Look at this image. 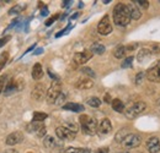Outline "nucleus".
<instances>
[{
	"label": "nucleus",
	"instance_id": "1",
	"mask_svg": "<svg viewBox=\"0 0 160 153\" xmlns=\"http://www.w3.org/2000/svg\"><path fill=\"white\" fill-rule=\"evenodd\" d=\"M113 22L120 27L128 26V23L131 22V10H129L128 5H126L123 2H118L115 6V9H113Z\"/></svg>",
	"mask_w": 160,
	"mask_h": 153
},
{
	"label": "nucleus",
	"instance_id": "2",
	"mask_svg": "<svg viewBox=\"0 0 160 153\" xmlns=\"http://www.w3.org/2000/svg\"><path fill=\"white\" fill-rule=\"evenodd\" d=\"M80 125H81V129L82 131L86 135H90V136H94V135L98 134V123L95 119L90 118L89 115H80L79 118Z\"/></svg>",
	"mask_w": 160,
	"mask_h": 153
},
{
	"label": "nucleus",
	"instance_id": "3",
	"mask_svg": "<svg viewBox=\"0 0 160 153\" xmlns=\"http://www.w3.org/2000/svg\"><path fill=\"white\" fill-rule=\"evenodd\" d=\"M145 109H147V104L144 102H136L124 110V114H126L127 119L133 120V119L138 118L140 114H143Z\"/></svg>",
	"mask_w": 160,
	"mask_h": 153
},
{
	"label": "nucleus",
	"instance_id": "4",
	"mask_svg": "<svg viewBox=\"0 0 160 153\" xmlns=\"http://www.w3.org/2000/svg\"><path fill=\"white\" fill-rule=\"evenodd\" d=\"M60 93H62V83H60L59 80H54L52 82L51 87L47 90V95H46L47 102L48 103H54Z\"/></svg>",
	"mask_w": 160,
	"mask_h": 153
},
{
	"label": "nucleus",
	"instance_id": "5",
	"mask_svg": "<svg viewBox=\"0 0 160 153\" xmlns=\"http://www.w3.org/2000/svg\"><path fill=\"white\" fill-rule=\"evenodd\" d=\"M140 142H142V138H140L139 135L128 134L124 137V140H123L121 143H122V146H123L126 150H129V148H136V147H138L140 145Z\"/></svg>",
	"mask_w": 160,
	"mask_h": 153
},
{
	"label": "nucleus",
	"instance_id": "6",
	"mask_svg": "<svg viewBox=\"0 0 160 153\" xmlns=\"http://www.w3.org/2000/svg\"><path fill=\"white\" fill-rule=\"evenodd\" d=\"M145 76L152 82H160V61H155L145 72Z\"/></svg>",
	"mask_w": 160,
	"mask_h": 153
},
{
	"label": "nucleus",
	"instance_id": "7",
	"mask_svg": "<svg viewBox=\"0 0 160 153\" xmlns=\"http://www.w3.org/2000/svg\"><path fill=\"white\" fill-rule=\"evenodd\" d=\"M98 32L100 33L101 36H107V35H110L112 32V25H111L110 17L107 15L103 16L101 19L100 22H99V25H98Z\"/></svg>",
	"mask_w": 160,
	"mask_h": 153
},
{
	"label": "nucleus",
	"instance_id": "8",
	"mask_svg": "<svg viewBox=\"0 0 160 153\" xmlns=\"http://www.w3.org/2000/svg\"><path fill=\"white\" fill-rule=\"evenodd\" d=\"M26 130L28 132H35L38 137H43L46 135V126L43 123H38V121H31L27 126Z\"/></svg>",
	"mask_w": 160,
	"mask_h": 153
},
{
	"label": "nucleus",
	"instance_id": "9",
	"mask_svg": "<svg viewBox=\"0 0 160 153\" xmlns=\"http://www.w3.org/2000/svg\"><path fill=\"white\" fill-rule=\"evenodd\" d=\"M56 135H57V137L60 138V140H67V141H72V140H74L75 138V135L74 132H72L70 130H68L65 126H59V128H57L56 129Z\"/></svg>",
	"mask_w": 160,
	"mask_h": 153
},
{
	"label": "nucleus",
	"instance_id": "10",
	"mask_svg": "<svg viewBox=\"0 0 160 153\" xmlns=\"http://www.w3.org/2000/svg\"><path fill=\"white\" fill-rule=\"evenodd\" d=\"M111 131H112V124H111V121L107 118L102 119L100 121V124L98 125V132L100 135H102V136H105V135H108Z\"/></svg>",
	"mask_w": 160,
	"mask_h": 153
},
{
	"label": "nucleus",
	"instance_id": "11",
	"mask_svg": "<svg viewBox=\"0 0 160 153\" xmlns=\"http://www.w3.org/2000/svg\"><path fill=\"white\" fill-rule=\"evenodd\" d=\"M47 95V90H46V86L42 85V83H38L35 86L32 93H31V97L35 99V100H42Z\"/></svg>",
	"mask_w": 160,
	"mask_h": 153
},
{
	"label": "nucleus",
	"instance_id": "12",
	"mask_svg": "<svg viewBox=\"0 0 160 153\" xmlns=\"http://www.w3.org/2000/svg\"><path fill=\"white\" fill-rule=\"evenodd\" d=\"M22 140H23V134H22L21 131H15V132L10 134L6 137L5 143H6L8 146H15V145L22 142Z\"/></svg>",
	"mask_w": 160,
	"mask_h": 153
},
{
	"label": "nucleus",
	"instance_id": "13",
	"mask_svg": "<svg viewBox=\"0 0 160 153\" xmlns=\"http://www.w3.org/2000/svg\"><path fill=\"white\" fill-rule=\"evenodd\" d=\"M92 53L90 52V50H84V52H79V53H77V54H74V61L77 63V64H80V65H82V64H85V63H88L91 58H92Z\"/></svg>",
	"mask_w": 160,
	"mask_h": 153
},
{
	"label": "nucleus",
	"instance_id": "14",
	"mask_svg": "<svg viewBox=\"0 0 160 153\" xmlns=\"http://www.w3.org/2000/svg\"><path fill=\"white\" fill-rule=\"evenodd\" d=\"M147 150L149 153H159L160 151V141L158 137L153 136L147 141Z\"/></svg>",
	"mask_w": 160,
	"mask_h": 153
},
{
	"label": "nucleus",
	"instance_id": "15",
	"mask_svg": "<svg viewBox=\"0 0 160 153\" xmlns=\"http://www.w3.org/2000/svg\"><path fill=\"white\" fill-rule=\"evenodd\" d=\"M94 86V81L90 78V77H82L79 78L75 83V87L79 88V90H90L91 87Z\"/></svg>",
	"mask_w": 160,
	"mask_h": 153
},
{
	"label": "nucleus",
	"instance_id": "16",
	"mask_svg": "<svg viewBox=\"0 0 160 153\" xmlns=\"http://www.w3.org/2000/svg\"><path fill=\"white\" fill-rule=\"evenodd\" d=\"M152 54H153V53H152L150 49L143 48V49H140L139 52H138V54H137V60H138L139 63H144V61H147V60L150 59Z\"/></svg>",
	"mask_w": 160,
	"mask_h": 153
},
{
	"label": "nucleus",
	"instance_id": "17",
	"mask_svg": "<svg viewBox=\"0 0 160 153\" xmlns=\"http://www.w3.org/2000/svg\"><path fill=\"white\" fill-rule=\"evenodd\" d=\"M63 109L64 110H70V112H74V113H80V112L84 110V105L78 104V103H65L63 105Z\"/></svg>",
	"mask_w": 160,
	"mask_h": 153
},
{
	"label": "nucleus",
	"instance_id": "18",
	"mask_svg": "<svg viewBox=\"0 0 160 153\" xmlns=\"http://www.w3.org/2000/svg\"><path fill=\"white\" fill-rule=\"evenodd\" d=\"M31 75H32V78H33V80H41V78L43 77V69H42V65H41V64L37 63V64L33 65Z\"/></svg>",
	"mask_w": 160,
	"mask_h": 153
},
{
	"label": "nucleus",
	"instance_id": "19",
	"mask_svg": "<svg viewBox=\"0 0 160 153\" xmlns=\"http://www.w3.org/2000/svg\"><path fill=\"white\" fill-rule=\"evenodd\" d=\"M105 50H106V48H105V45H102L101 43H94L91 47H90V52L92 53V54H98V55H101V54H103L105 53Z\"/></svg>",
	"mask_w": 160,
	"mask_h": 153
},
{
	"label": "nucleus",
	"instance_id": "20",
	"mask_svg": "<svg viewBox=\"0 0 160 153\" xmlns=\"http://www.w3.org/2000/svg\"><path fill=\"white\" fill-rule=\"evenodd\" d=\"M111 104H112V108H113V110H115V112H117V113H122V112H124V104H123V102H122L121 99H118V98L112 99Z\"/></svg>",
	"mask_w": 160,
	"mask_h": 153
},
{
	"label": "nucleus",
	"instance_id": "21",
	"mask_svg": "<svg viewBox=\"0 0 160 153\" xmlns=\"http://www.w3.org/2000/svg\"><path fill=\"white\" fill-rule=\"evenodd\" d=\"M43 145H44L46 148L52 150V148H54V147L57 146V141H56L54 137H52V136H46V137L43 138Z\"/></svg>",
	"mask_w": 160,
	"mask_h": 153
},
{
	"label": "nucleus",
	"instance_id": "22",
	"mask_svg": "<svg viewBox=\"0 0 160 153\" xmlns=\"http://www.w3.org/2000/svg\"><path fill=\"white\" fill-rule=\"evenodd\" d=\"M128 6L131 10V20H139L142 16V12L138 9V6H136V5H128Z\"/></svg>",
	"mask_w": 160,
	"mask_h": 153
},
{
	"label": "nucleus",
	"instance_id": "23",
	"mask_svg": "<svg viewBox=\"0 0 160 153\" xmlns=\"http://www.w3.org/2000/svg\"><path fill=\"white\" fill-rule=\"evenodd\" d=\"M18 90V86H16V81L14 78H11L9 82H8V86L5 87V95H10L14 91Z\"/></svg>",
	"mask_w": 160,
	"mask_h": 153
},
{
	"label": "nucleus",
	"instance_id": "24",
	"mask_svg": "<svg viewBox=\"0 0 160 153\" xmlns=\"http://www.w3.org/2000/svg\"><path fill=\"white\" fill-rule=\"evenodd\" d=\"M126 53H127L126 47H124V45H118V47L115 49L113 55H115V58H117V59H122V58H124Z\"/></svg>",
	"mask_w": 160,
	"mask_h": 153
},
{
	"label": "nucleus",
	"instance_id": "25",
	"mask_svg": "<svg viewBox=\"0 0 160 153\" xmlns=\"http://www.w3.org/2000/svg\"><path fill=\"white\" fill-rule=\"evenodd\" d=\"M63 126H65L68 130H70V131L74 132V134H77V132L79 131V126H78V124H77V123H73V121H67V123H64Z\"/></svg>",
	"mask_w": 160,
	"mask_h": 153
},
{
	"label": "nucleus",
	"instance_id": "26",
	"mask_svg": "<svg viewBox=\"0 0 160 153\" xmlns=\"http://www.w3.org/2000/svg\"><path fill=\"white\" fill-rule=\"evenodd\" d=\"M47 118H48V115L46 114V113H42V112H35L33 113V121L43 123Z\"/></svg>",
	"mask_w": 160,
	"mask_h": 153
},
{
	"label": "nucleus",
	"instance_id": "27",
	"mask_svg": "<svg viewBox=\"0 0 160 153\" xmlns=\"http://www.w3.org/2000/svg\"><path fill=\"white\" fill-rule=\"evenodd\" d=\"M65 153H91L89 148H77V147H69L65 150Z\"/></svg>",
	"mask_w": 160,
	"mask_h": 153
},
{
	"label": "nucleus",
	"instance_id": "28",
	"mask_svg": "<svg viewBox=\"0 0 160 153\" xmlns=\"http://www.w3.org/2000/svg\"><path fill=\"white\" fill-rule=\"evenodd\" d=\"M88 104H89L90 107H92V108H99L101 105V100L98 97H90V98L88 99Z\"/></svg>",
	"mask_w": 160,
	"mask_h": 153
},
{
	"label": "nucleus",
	"instance_id": "29",
	"mask_svg": "<svg viewBox=\"0 0 160 153\" xmlns=\"http://www.w3.org/2000/svg\"><path fill=\"white\" fill-rule=\"evenodd\" d=\"M8 59H9V53H8V52H5V53H2V54L0 55V72H1V70L4 69V66L6 65Z\"/></svg>",
	"mask_w": 160,
	"mask_h": 153
},
{
	"label": "nucleus",
	"instance_id": "30",
	"mask_svg": "<svg viewBox=\"0 0 160 153\" xmlns=\"http://www.w3.org/2000/svg\"><path fill=\"white\" fill-rule=\"evenodd\" d=\"M132 2H134L136 6H140L143 9H148V6H149V1H147V0H136Z\"/></svg>",
	"mask_w": 160,
	"mask_h": 153
},
{
	"label": "nucleus",
	"instance_id": "31",
	"mask_svg": "<svg viewBox=\"0 0 160 153\" xmlns=\"http://www.w3.org/2000/svg\"><path fill=\"white\" fill-rule=\"evenodd\" d=\"M126 130H127V129H122V130L118 131V134L116 135V141H117V142H122V141L124 140V137L127 136Z\"/></svg>",
	"mask_w": 160,
	"mask_h": 153
},
{
	"label": "nucleus",
	"instance_id": "32",
	"mask_svg": "<svg viewBox=\"0 0 160 153\" xmlns=\"http://www.w3.org/2000/svg\"><path fill=\"white\" fill-rule=\"evenodd\" d=\"M133 57H128L124 59V61L122 63V67L123 69H127V67H131L132 66V63H133Z\"/></svg>",
	"mask_w": 160,
	"mask_h": 153
},
{
	"label": "nucleus",
	"instance_id": "33",
	"mask_svg": "<svg viewBox=\"0 0 160 153\" xmlns=\"http://www.w3.org/2000/svg\"><path fill=\"white\" fill-rule=\"evenodd\" d=\"M84 75H88V76L90 77H95V72L90 69V67H81V70H80Z\"/></svg>",
	"mask_w": 160,
	"mask_h": 153
},
{
	"label": "nucleus",
	"instance_id": "34",
	"mask_svg": "<svg viewBox=\"0 0 160 153\" xmlns=\"http://www.w3.org/2000/svg\"><path fill=\"white\" fill-rule=\"evenodd\" d=\"M21 11H22V6H20V5H15L12 9H10L9 14H10V15H18V14H20Z\"/></svg>",
	"mask_w": 160,
	"mask_h": 153
},
{
	"label": "nucleus",
	"instance_id": "35",
	"mask_svg": "<svg viewBox=\"0 0 160 153\" xmlns=\"http://www.w3.org/2000/svg\"><path fill=\"white\" fill-rule=\"evenodd\" d=\"M65 98H67V97H65L64 93H60L59 96H58V98L56 99V102H54V103H56L57 105H62V104L65 102Z\"/></svg>",
	"mask_w": 160,
	"mask_h": 153
},
{
	"label": "nucleus",
	"instance_id": "36",
	"mask_svg": "<svg viewBox=\"0 0 160 153\" xmlns=\"http://www.w3.org/2000/svg\"><path fill=\"white\" fill-rule=\"evenodd\" d=\"M145 77V74L144 72H139L137 76H136V80H134V82H136V85H140L142 82H143V78Z\"/></svg>",
	"mask_w": 160,
	"mask_h": 153
},
{
	"label": "nucleus",
	"instance_id": "37",
	"mask_svg": "<svg viewBox=\"0 0 160 153\" xmlns=\"http://www.w3.org/2000/svg\"><path fill=\"white\" fill-rule=\"evenodd\" d=\"M58 17H59V15L58 14H56L54 16H52V17H49V19L46 21V26H51L53 22H56L57 20H58Z\"/></svg>",
	"mask_w": 160,
	"mask_h": 153
},
{
	"label": "nucleus",
	"instance_id": "38",
	"mask_svg": "<svg viewBox=\"0 0 160 153\" xmlns=\"http://www.w3.org/2000/svg\"><path fill=\"white\" fill-rule=\"evenodd\" d=\"M5 83H6V76L4 75V76L0 77V93L4 91V86H5Z\"/></svg>",
	"mask_w": 160,
	"mask_h": 153
},
{
	"label": "nucleus",
	"instance_id": "39",
	"mask_svg": "<svg viewBox=\"0 0 160 153\" xmlns=\"http://www.w3.org/2000/svg\"><path fill=\"white\" fill-rule=\"evenodd\" d=\"M10 39H11V37H10V36H5L4 38L0 39V48H1L2 45H5V44H6V43H8Z\"/></svg>",
	"mask_w": 160,
	"mask_h": 153
},
{
	"label": "nucleus",
	"instance_id": "40",
	"mask_svg": "<svg viewBox=\"0 0 160 153\" xmlns=\"http://www.w3.org/2000/svg\"><path fill=\"white\" fill-rule=\"evenodd\" d=\"M137 47H138V44H137V43H133V44L127 45V47H126V50H127V52H131V50H134Z\"/></svg>",
	"mask_w": 160,
	"mask_h": 153
},
{
	"label": "nucleus",
	"instance_id": "41",
	"mask_svg": "<svg viewBox=\"0 0 160 153\" xmlns=\"http://www.w3.org/2000/svg\"><path fill=\"white\" fill-rule=\"evenodd\" d=\"M108 152H110L108 147H101V148L95 151V153H108Z\"/></svg>",
	"mask_w": 160,
	"mask_h": 153
},
{
	"label": "nucleus",
	"instance_id": "42",
	"mask_svg": "<svg viewBox=\"0 0 160 153\" xmlns=\"http://www.w3.org/2000/svg\"><path fill=\"white\" fill-rule=\"evenodd\" d=\"M152 53H154V54H159L160 53V45H154L153 47V52Z\"/></svg>",
	"mask_w": 160,
	"mask_h": 153
},
{
	"label": "nucleus",
	"instance_id": "43",
	"mask_svg": "<svg viewBox=\"0 0 160 153\" xmlns=\"http://www.w3.org/2000/svg\"><path fill=\"white\" fill-rule=\"evenodd\" d=\"M103 100H105L106 103H111V102H112V99H111V97H110V95H108V93H106V95H105V97H103Z\"/></svg>",
	"mask_w": 160,
	"mask_h": 153
},
{
	"label": "nucleus",
	"instance_id": "44",
	"mask_svg": "<svg viewBox=\"0 0 160 153\" xmlns=\"http://www.w3.org/2000/svg\"><path fill=\"white\" fill-rule=\"evenodd\" d=\"M18 23H19V19H15L14 21H12V22H11V25L8 27V30H9V28H12V27H14V26H16Z\"/></svg>",
	"mask_w": 160,
	"mask_h": 153
},
{
	"label": "nucleus",
	"instance_id": "45",
	"mask_svg": "<svg viewBox=\"0 0 160 153\" xmlns=\"http://www.w3.org/2000/svg\"><path fill=\"white\" fill-rule=\"evenodd\" d=\"M41 15H42V16H46V15H48V9H47V7H43V9H42V12H41Z\"/></svg>",
	"mask_w": 160,
	"mask_h": 153
},
{
	"label": "nucleus",
	"instance_id": "46",
	"mask_svg": "<svg viewBox=\"0 0 160 153\" xmlns=\"http://www.w3.org/2000/svg\"><path fill=\"white\" fill-rule=\"evenodd\" d=\"M42 53H43V48H38V49H36V52H35L33 54H35V55H40Z\"/></svg>",
	"mask_w": 160,
	"mask_h": 153
},
{
	"label": "nucleus",
	"instance_id": "47",
	"mask_svg": "<svg viewBox=\"0 0 160 153\" xmlns=\"http://www.w3.org/2000/svg\"><path fill=\"white\" fill-rule=\"evenodd\" d=\"M35 47H36V44H33V45H31V47H30V48H28V49H27V50H26V52L23 53V55H25V54H27L28 52H31L32 49H35Z\"/></svg>",
	"mask_w": 160,
	"mask_h": 153
},
{
	"label": "nucleus",
	"instance_id": "48",
	"mask_svg": "<svg viewBox=\"0 0 160 153\" xmlns=\"http://www.w3.org/2000/svg\"><path fill=\"white\" fill-rule=\"evenodd\" d=\"M72 2H73V1H63V4H62V6H64V7H65V6H69V5L72 4Z\"/></svg>",
	"mask_w": 160,
	"mask_h": 153
},
{
	"label": "nucleus",
	"instance_id": "49",
	"mask_svg": "<svg viewBox=\"0 0 160 153\" xmlns=\"http://www.w3.org/2000/svg\"><path fill=\"white\" fill-rule=\"evenodd\" d=\"M78 16H79V14H78V12H77V14H74V15H73V16H72V17H70V20H74V19H77V17H78Z\"/></svg>",
	"mask_w": 160,
	"mask_h": 153
},
{
	"label": "nucleus",
	"instance_id": "50",
	"mask_svg": "<svg viewBox=\"0 0 160 153\" xmlns=\"http://www.w3.org/2000/svg\"><path fill=\"white\" fill-rule=\"evenodd\" d=\"M0 153H9V152H0Z\"/></svg>",
	"mask_w": 160,
	"mask_h": 153
},
{
	"label": "nucleus",
	"instance_id": "51",
	"mask_svg": "<svg viewBox=\"0 0 160 153\" xmlns=\"http://www.w3.org/2000/svg\"><path fill=\"white\" fill-rule=\"evenodd\" d=\"M123 153H129V152H123Z\"/></svg>",
	"mask_w": 160,
	"mask_h": 153
},
{
	"label": "nucleus",
	"instance_id": "52",
	"mask_svg": "<svg viewBox=\"0 0 160 153\" xmlns=\"http://www.w3.org/2000/svg\"><path fill=\"white\" fill-rule=\"evenodd\" d=\"M159 2H160V1H159Z\"/></svg>",
	"mask_w": 160,
	"mask_h": 153
}]
</instances>
